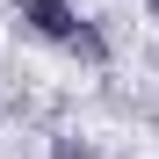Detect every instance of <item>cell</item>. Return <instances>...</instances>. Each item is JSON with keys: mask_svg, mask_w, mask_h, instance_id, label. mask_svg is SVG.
I'll return each instance as SVG.
<instances>
[{"mask_svg": "<svg viewBox=\"0 0 159 159\" xmlns=\"http://www.w3.org/2000/svg\"><path fill=\"white\" fill-rule=\"evenodd\" d=\"M15 22H22L29 36H43V43L72 51V36H80V22H87V15H80L72 0H15Z\"/></svg>", "mask_w": 159, "mask_h": 159, "instance_id": "cell-1", "label": "cell"}, {"mask_svg": "<svg viewBox=\"0 0 159 159\" xmlns=\"http://www.w3.org/2000/svg\"><path fill=\"white\" fill-rule=\"evenodd\" d=\"M72 51H80L87 65H101V58H109V36H101L94 22H80V36H72Z\"/></svg>", "mask_w": 159, "mask_h": 159, "instance_id": "cell-2", "label": "cell"}, {"mask_svg": "<svg viewBox=\"0 0 159 159\" xmlns=\"http://www.w3.org/2000/svg\"><path fill=\"white\" fill-rule=\"evenodd\" d=\"M51 159H94V145L72 138V130H58V138H51Z\"/></svg>", "mask_w": 159, "mask_h": 159, "instance_id": "cell-3", "label": "cell"}, {"mask_svg": "<svg viewBox=\"0 0 159 159\" xmlns=\"http://www.w3.org/2000/svg\"><path fill=\"white\" fill-rule=\"evenodd\" d=\"M145 7H152V15H159V0H145Z\"/></svg>", "mask_w": 159, "mask_h": 159, "instance_id": "cell-4", "label": "cell"}]
</instances>
